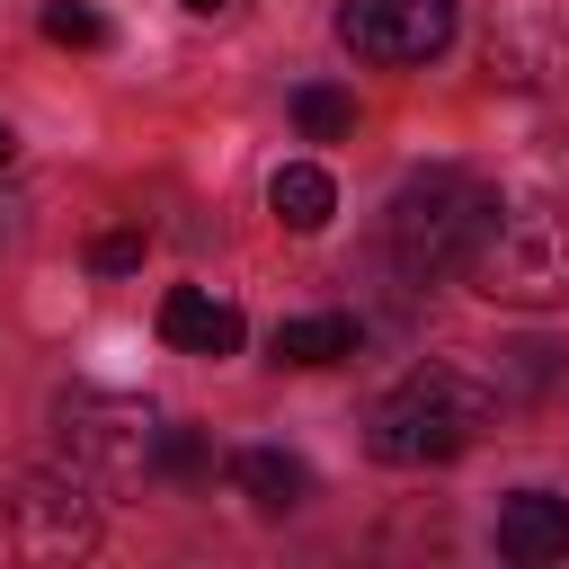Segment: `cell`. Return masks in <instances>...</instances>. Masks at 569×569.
<instances>
[{
  "instance_id": "1",
  "label": "cell",
  "mask_w": 569,
  "mask_h": 569,
  "mask_svg": "<svg viewBox=\"0 0 569 569\" xmlns=\"http://www.w3.org/2000/svg\"><path fill=\"white\" fill-rule=\"evenodd\" d=\"M489 400H498V391H480L471 373H453V365H418L409 382H391V391L373 400V418H365V453H373V462H400V471H418V462H453V453L480 436Z\"/></svg>"
},
{
  "instance_id": "2",
  "label": "cell",
  "mask_w": 569,
  "mask_h": 569,
  "mask_svg": "<svg viewBox=\"0 0 569 569\" xmlns=\"http://www.w3.org/2000/svg\"><path fill=\"white\" fill-rule=\"evenodd\" d=\"M489 222H498V196H489L471 169H418V178H400V196H391V213H382L391 258H400L409 276H462Z\"/></svg>"
},
{
  "instance_id": "3",
  "label": "cell",
  "mask_w": 569,
  "mask_h": 569,
  "mask_svg": "<svg viewBox=\"0 0 569 569\" xmlns=\"http://www.w3.org/2000/svg\"><path fill=\"white\" fill-rule=\"evenodd\" d=\"M462 276L489 302H516V311L569 302V213L560 204H498V222L480 231Z\"/></svg>"
},
{
  "instance_id": "4",
  "label": "cell",
  "mask_w": 569,
  "mask_h": 569,
  "mask_svg": "<svg viewBox=\"0 0 569 569\" xmlns=\"http://www.w3.org/2000/svg\"><path fill=\"white\" fill-rule=\"evenodd\" d=\"M0 551H18V560H80V551H98V516H89L80 480L9 471L0 480Z\"/></svg>"
},
{
  "instance_id": "5",
  "label": "cell",
  "mask_w": 569,
  "mask_h": 569,
  "mask_svg": "<svg viewBox=\"0 0 569 569\" xmlns=\"http://www.w3.org/2000/svg\"><path fill=\"white\" fill-rule=\"evenodd\" d=\"M338 44L382 71L436 62L453 44V0H338Z\"/></svg>"
},
{
  "instance_id": "6",
  "label": "cell",
  "mask_w": 569,
  "mask_h": 569,
  "mask_svg": "<svg viewBox=\"0 0 569 569\" xmlns=\"http://www.w3.org/2000/svg\"><path fill=\"white\" fill-rule=\"evenodd\" d=\"M62 445L80 453V462H98V471H151V436H160V418L142 409V400H124V391H71L62 409Z\"/></svg>"
},
{
  "instance_id": "7",
  "label": "cell",
  "mask_w": 569,
  "mask_h": 569,
  "mask_svg": "<svg viewBox=\"0 0 569 569\" xmlns=\"http://www.w3.org/2000/svg\"><path fill=\"white\" fill-rule=\"evenodd\" d=\"M160 338L187 347V356H240L249 320H240V302H222V293H204V284H169V293H160Z\"/></svg>"
},
{
  "instance_id": "8",
  "label": "cell",
  "mask_w": 569,
  "mask_h": 569,
  "mask_svg": "<svg viewBox=\"0 0 569 569\" xmlns=\"http://www.w3.org/2000/svg\"><path fill=\"white\" fill-rule=\"evenodd\" d=\"M498 551L525 560V569L569 560V498H551V489H516V498L498 507Z\"/></svg>"
},
{
  "instance_id": "9",
  "label": "cell",
  "mask_w": 569,
  "mask_h": 569,
  "mask_svg": "<svg viewBox=\"0 0 569 569\" xmlns=\"http://www.w3.org/2000/svg\"><path fill=\"white\" fill-rule=\"evenodd\" d=\"M231 480H240L267 516H284V507H302V498H311V462H302V453H284V445H240V453H231Z\"/></svg>"
},
{
  "instance_id": "10",
  "label": "cell",
  "mask_w": 569,
  "mask_h": 569,
  "mask_svg": "<svg viewBox=\"0 0 569 569\" xmlns=\"http://www.w3.org/2000/svg\"><path fill=\"white\" fill-rule=\"evenodd\" d=\"M267 204H276V222H284V231H329V213H338V187H329V169H311V160H284V169L267 178Z\"/></svg>"
},
{
  "instance_id": "11",
  "label": "cell",
  "mask_w": 569,
  "mask_h": 569,
  "mask_svg": "<svg viewBox=\"0 0 569 569\" xmlns=\"http://www.w3.org/2000/svg\"><path fill=\"white\" fill-rule=\"evenodd\" d=\"M356 320L347 311H302V320H276V365H338L356 356Z\"/></svg>"
},
{
  "instance_id": "12",
  "label": "cell",
  "mask_w": 569,
  "mask_h": 569,
  "mask_svg": "<svg viewBox=\"0 0 569 569\" xmlns=\"http://www.w3.org/2000/svg\"><path fill=\"white\" fill-rule=\"evenodd\" d=\"M293 124H302L311 142H347V133H356V98L329 89V80H302V89H293Z\"/></svg>"
},
{
  "instance_id": "13",
  "label": "cell",
  "mask_w": 569,
  "mask_h": 569,
  "mask_svg": "<svg viewBox=\"0 0 569 569\" xmlns=\"http://www.w3.org/2000/svg\"><path fill=\"white\" fill-rule=\"evenodd\" d=\"M151 471H160V480H204V471H213V445H204L196 427H160V436H151Z\"/></svg>"
},
{
  "instance_id": "14",
  "label": "cell",
  "mask_w": 569,
  "mask_h": 569,
  "mask_svg": "<svg viewBox=\"0 0 569 569\" xmlns=\"http://www.w3.org/2000/svg\"><path fill=\"white\" fill-rule=\"evenodd\" d=\"M44 36H53V44H80V53H98V44H107V18H98L89 0H44Z\"/></svg>"
},
{
  "instance_id": "15",
  "label": "cell",
  "mask_w": 569,
  "mask_h": 569,
  "mask_svg": "<svg viewBox=\"0 0 569 569\" xmlns=\"http://www.w3.org/2000/svg\"><path fill=\"white\" fill-rule=\"evenodd\" d=\"M89 267H98V276H133V267H142V231H98V240H89Z\"/></svg>"
},
{
  "instance_id": "16",
  "label": "cell",
  "mask_w": 569,
  "mask_h": 569,
  "mask_svg": "<svg viewBox=\"0 0 569 569\" xmlns=\"http://www.w3.org/2000/svg\"><path fill=\"white\" fill-rule=\"evenodd\" d=\"M9 160H18V133H9V124H0V169H9Z\"/></svg>"
},
{
  "instance_id": "17",
  "label": "cell",
  "mask_w": 569,
  "mask_h": 569,
  "mask_svg": "<svg viewBox=\"0 0 569 569\" xmlns=\"http://www.w3.org/2000/svg\"><path fill=\"white\" fill-rule=\"evenodd\" d=\"M187 9H196V18H213V9H231V0H187Z\"/></svg>"
}]
</instances>
